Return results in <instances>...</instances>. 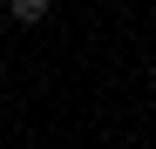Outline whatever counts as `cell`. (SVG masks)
Here are the masks:
<instances>
[{
    "label": "cell",
    "mask_w": 156,
    "mask_h": 149,
    "mask_svg": "<svg viewBox=\"0 0 156 149\" xmlns=\"http://www.w3.org/2000/svg\"><path fill=\"white\" fill-rule=\"evenodd\" d=\"M7 14L20 20V27H41V20L55 14V0H7Z\"/></svg>",
    "instance_id": "1"
},
{
    "label": "cell",
    "mask_w": 156,
    "mask_h": 149,
    "mask_svg": "<svg viewBox=\"0 0 156 149\" xmlns=\"http://www.w3.org/2000/svg\"><path fill=\"white\" fill-rule=\"evenodd\" d=\"M0 14H7V0H0Z\"/></svg>",
    "instance_id": "2"
}]
</instances>
